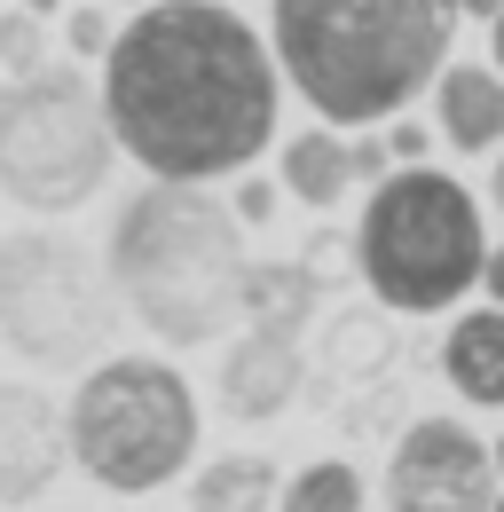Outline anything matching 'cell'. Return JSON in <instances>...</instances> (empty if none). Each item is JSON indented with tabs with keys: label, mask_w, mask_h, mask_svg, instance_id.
I'll list each match as a JSON object with an SVG mask.
<instances>
[{
	"label": "cell",
	"mask_w": 504,
	"mask_h": 512,
	"mask_svg": "<svg viewBox=\"0 0 504 512\" xmlns=\"http://www.w3.org/2000/svg\"><path fill=\"white\" fill-rule=\"evenodd\" d=\"M119 339V284L111 268L63 229L0 237V347L32 371H87Z\"/></svg>",
	"instance_id": "cell-7"
},
{
	"label": "cell",
	"mask_w": 504,
	"mask_h": 512,
	"mask_svg": "<svg viewBox=\"0 0 504 512\" xmlns=\"http://www.w3.org/2000/svg\"><path fill=\"white\" fill-rule=\"evenodd\" d=\"M284 512H363V473L355 465H308L292 489H284Z\"/></svg>",
	"instance_id": "cell-17"
},
{
	"label": "cell",
	"mask_w": 504,
	"mask_h": 512,
	"mask_svg": "<svg viewBox=\"0 0 504 512\" xmlns=\"http://www.w3.org/2000/svg\"><path fill=\"white\" fill-rule=\"evenodd\" d=\"M347 182H355V166H347V134H331V127H308V134H292L284 142V190L300 197V205H339L347 197Z\"/></svg>",
	"instance_id": "cell-15"
},
{
	"label": "cell",
	"mask_w": 504,
	"mask_h": 512,
	"mask_svg": "<svg viewBox=\"0 0 504 512\" xmlns=\"http://www.w3.org/2000/svg\"><path fill=\"white\" fill-rule=\"evenodd\" d=\"M119 158L111 111L79 64H40L0 87V190L24 213H79Z\"/></svg>",
	"instance_id": "cell-6"
},
{
	"label": "cell",
	"mask_w": 504,
	"mask_h": 512,
	"mask_svg": "<svg viewBox=\"0 0 504 512\" xmlns=\"http://www.w3.org/2000/svg\"><path fill=\"white\" fill-rule=\"evenodd\" d=\"M24 8H32V16H56V8H63V0H24Z\"/></svg>",
	"instance_id": "cell-27"
},
{
	"label": "cell",
	"mask_w": 504,
	"mask_h": 512,
	"mask_svg": "<svg viewBox=\"0 0 504 512\" xmlns=\"http://www.w3.org/2000/svg\"><path fill=\"white\" fill-rule=\"evenodd\" d=\"M497 473H504V442H497Z\"/></svg>",
	"instance_id": "cell-29"
},
{
	"label": "cell",
	"mask_w": 504,
	"mask_h": 512,
	"mask_svg": "<svg viewBox=\"0 0 504 512\" xmlns=\"http://www.w3.org/2000/svg\"><path fill=\"white\" fill-rule=\"evenodd\" d=\"M40 64H48V24L32 8H8L0 16V71L16 79V71H40Z\"/></svg>",
	"instance_id": "cell-18"
},
{
	"label": "cell",
	"mask_w": 504,
	"mask_h": 512,
	"mask_svg": "<svg viewBox=\"0 0 504 512\" xmlns=\"http://www.w3.org/2000/svg\"><path fill=\"white\" fill-rule=\"evenodd\" d=\"M315 276L308 260H252L245 268V323L252 331H284V339H300L315 316Z\"/></svg>",
	"instance_id": "cell-13"
},
{
	"label": "cell",
	"mask_w": 504,
	"mask_h": 512,
	"mask_svg": "<svg viewBox=\"0 0 504 512\" xmlns=\"http://www.w3.org/2000/svg\"><path fill=\"white\" fill-rule=\"evenodd\" d=\"M126 8H142V0H126Z\"/></svg>",
	"instance_id": "cell-30"
},
{
	"label": "cell",
	"mask_w": 504,
	"mask_h": 512,
	"mask_svg": "<svg viewBox=\"0 0 504 512\" xmlns=\"http://www.w3.org/2000/svg\"><path fill=\"white\" fill-rule=\"evenodd\" d=\"M497 481V449L465 418H418L386 457V512H489Z\"/></svg>",
	"instance_id": "cell-8"
},
{
	"label": "cell",
	"mask_w": 504,
	"mask_h": 512,
	"mask_svg": "<svg viewBox=\"0 0 504 512\" xmlns=\"http://www.w3.org/2000/svg\"><path fill=\"white\" fill-rule=\"evenodd\" d=\"M497 8L504 0H465V16H481V24H497Z\"/></svg>",
	"instance_id": "cell-24"
},
{
	"label": "cell",
	"mask_w": 504,
	"mask_h": 512,
	"mask_svg": "<svg viewBox=\"0 0 504 512\" xmlns=\"http://www.w3.org/2000/svg\"><path fill=\"white\" fill-rule=\"evenodd\" d=\"M355 268L394 316L457 308L489 268V229H481L473 190L441 166H394L386 182H371L363 229H355Z\"/></svg>",
	"instance_id": "cell-4"
},
{
	"label": "cell",
	"mask_w": 504,
	"mask_h": 512,
	"mask_svg": "<svg viewBox=\"0 0 504 512\" xmlns=\"http://www.w3.org/2000/svg\"><path fill=\"white\" fill-rule=\"evenodd\" d=\"M103 111L142 174L221 182L276 142V56L229 0H142L103 56Z\"/></svg>",
	"instance_id": "cell-1"
},
{
	"label": "cell",
	"mask_w": 504,
	"mask_h": 512,
	"mask_svg": "<svg viewBox=\"0 0 504 512\" xmlns=\"http://www.w3.org/2000/svg\"><path fill=\"white\" fill-rule=\"evenodd\" d=\"M16 512H32V505H16Z\"/></svg>",
	"instance_id": "cell-31"
},
{
	"label": "cell",
	"mask_w": 504,
	"mask_h": 512,
	"mask_svg": "<svg viewBox=\"0 0 504 512\" xmlns=\"http://www.w3.org/2000/svg\"><path fill=\"white\" fill-rule=\"evenodd\" d=\"M71 457V418L40 386L0 379V505H40Z\"/></svg>",
	"instance_id": "cell-9"
},
{
	"label": "cell",
	"mask_w": 504,
	"mask_h": 512,
	"mask_svg": "<svg viewBox=\"0 0 504 512\" xmlns=\"http://www.w3.org/2000/svg\"><path fill=\"white\" fill-rule=\"evenodd\" d=\"M465 0H268L284 79L323 127H386L449 64Z\"/></svg>",
	"instance_id": "cell-2"
},
{
	"label": "cell",
	"mask_w": 504,
	"mask_h": 512,
	"mask_svg": "<svg viewBox=\"0 0 504 512\" xmlns=\"http://www.w3.org/2000/svg\"><path fill=\"white\" fill-rule=\"evenodd\" d=\"M386 150H394V166H426V150H434V127H418V119H386Z\"/></svg>",
	"instance_id": "cell-20"
},
{
	"label": "cell",
	"mask_w": 504,
	"mask_h": 512,
	"mask_svg": "<svg viewBox=\"0 0 504 512\" xmlns=\"http://www.w3.org/2000/svg\"><path fill=\"white\" fill-rule=\"evenodd\" d=\"M300 339H284V331H252L245 339H229V355H221V410L237 418V426H268V418H284V402L300 394Z\"/></svg>",
	"instance_id": "cell-10"
},
{
	"label": "cell",
	"mask_w": 504,
	"mask_h": 512,
	"mask_svg": "<svg viewBox=\"0 0 504 512\" xmlns=\"http://www.w3.org/2000/svg\"><path fill=\"white\" fill-rule=\"evenodd\" d=\"M63 40H71V56H111L119 24H111L103 8H71V16H63Z\"/></svg>",
	"instance_id": "cell-19"
},
{
	"label": "cell",
	"mask_w": 504,
	"mask_h": 512,
	"mask_svg": "<svg viewBox=\"0 0 504 512\" xmlns=\"http://www.w3.org/2000/svg\"><path fill=\"white\" fill-rule=\"evenodd\" d=\"M347 166H355V182H386V174H394L386 134H347Z\"/></svg>",
	"instance_id": "cell-21"
},
{
	"label": "cell",
	"mask_w": 504,
	"mask_h": 512,
	"mask_svg": "<svg viewBox=\"0 0 504 512\" xmlns=\"http://www.w3.org/2000/svg\"><path fill=\"white\" fill-rule=\"evenodd\" d=\"M489 512H504V489H497V505H489Z\"/></svg>",
	"instance_id": "cell-28"
},
{
	"label": "cell",
	"mask_w": 504,
	"mask_h": 512,
	"mask_svg": "<svg viewBox=\"0 0 504 512\" xmlns=\"http://www.w3.org/2000/svg\"><path fill=\"white\" fill-rule=\"evenodd\" d=\"M111 284L166 347H205L245 316V221L205 182H142L111 221Z\"/></svg>",
	"instance_id": "cell-3"
},
{
	"label": "cell",
	"mask_w": 504,
	"mask_h": 512,
	"mask_svg": "<svg viewBox=\"0 0 504 512\" xmlns=\"http://www.w3.org/2000/svg\"><path fill=\"white\" fill-rule=\"evenodd\" d=\"M441 379L473 410H504V308H473L441 339Z\"/></svg>",
	"instance_id": "cell-12"
},
{
	"label": "cell",
	"mask_w": 504,
	"mask_h": 512,
	"mask_svg": "<svg viewBox=\"0 0 504 512\" xmlns=\"http://www.w3.org/2000/svg\"><path fill=\"white\" fill-rule=\"evenodd\" d=\"M394 308L378 300V308H339L331 331H323V371L331 379H378L386 363H394Z\"/></svg>",
	"instance_id": "cell-14"
},
{
	"label": "cell",
	"mask_w": 504,
	"mask_h": 512,
	"mask_svg": "<svg viewBox=\"0 0 504 512\" xmlns=\"http://www.w3.org/2000/svg\"><path fill=\"white\" fill-rule=\"evenodd\" d=\"M434 119H441V142H457V150H497L504 142V71L497 64H441Z\"/></svg>",
	"instance_id": "cell-11"
},
{
	"label": "cell",
	"mask_w": 504,
	"mask_h": 512,
	"mask_svg": "<svg viewBox=\"0 0 504 512\" xmlns=\"http://www.w3.org/2000/svg\"><path fill=\"white\" fill-rule=\"evenodd\" d=\"M189 505L197 512H268L276 505V465L268 457H221L189 481Z\"/></svg>",
	"instance_id": "cell-16"
},
{
	"label": "cell",
	"mask_w": 504,
	"mask_h": 512,
	"mask_svg": "<svg viewBox=\"0 0 504 512\" xmlns=\"http://www.w3.org/2000/svg\"><path fill=\"white\" fill-rule=\"evenodd\" d=\"M489 197H497V213H504V150H497V174H489Z\"/></svg>",
	"instance_id": "cell-25"
},
{
	"label": "cell",
	"mask_w": 504,
	"mask_h": 512,
	"mask_svg": "<svg viewBox=\"0 0 504 512\" xmlns=\"http://www.w3.org/2000/svg\"><path fill=\"white\" fill-rule=\"evenodd\" d=\"M489 40H497V71H504V8H497V24H489Z\"/></svg>",
	"instance_id": "cell-26"
},
{
	"label": "cell",
	"mask_w": 504,
	"mask_h": 512,
	"mask_svg": "<svg viewBox=\"0 0 504 512\" xmlns=\"http://www.w3.org/2000/svg\"><path fill=\"white\" fill-rule=\"evenodd\" d=\"M229 205H237V221H245V229H260V221H276V182H260V174H245Z\"/></svg>",
	"instance_id": "cell-22"
},
{
	"label": "cell",
	"mask_w": 504,
	"mask_h": 512,
	"mask_svg": "<svg viewBox=\"0 0 504 512\" xmlns=\"http://www.w3.org/2000/svg\"><path fill=\"white\" fill-rule=\"evenodd\" d=\"M481 292L504 308V245H489V268H481Z\"/></svg>",
	"instance_id": "cell-23"
},
{
	"label": "cell",
	"mask_w": 504,
	"mask_h": 512,
	"mask_svg": "<svg viewBox=\"0 0 504 512\" xmlns=\"http://www.w3.org/2000/svg\"><path fill=\"white\" fill-rule=\"evenodd\" d=\"M63 418H71V465L111 497H150L197 457L189 379L158 355H103L63 402Z\"/></svg>",
	"instance_id": "cell-5"
}]
</instances>
